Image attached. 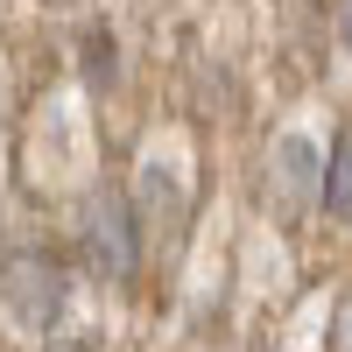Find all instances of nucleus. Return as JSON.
Segmentation results:
<instances>
[{
    "instance_id": "f257e3e1",
    "label": "nucleus",
    "mask_w": 352,
    "mask_h": 352,
    "mask_svg": "<svg viewBox=\"0 0 352 352\" xmlns=\"http://www.w3.org/2000/svg\"><path fill=\"white\" fill-rule=\"evenodd\" d=\"M78 247L106 282H127L141 268V232H134V204L120 190H92L78 212Z\"/></svg>"
},
{
    "instance_id": "f03ea898",
    "label": "nucleus",
    "mask_w": 352,
    "mask_h": 352,
    "mask_svg": "<svg viewBox=\"0 0 352 352\" xmlns=\"http://www.w3.org/2000/svg\"><path fill=\"white\" fill-rule=\"evenodd\" d=\"M0 303L14 310V324L50 331L56 317H64V303H71V282H64V268H56L50 254H14L8 268H0Z\"/></svg>"
},
{
    "instance_id": "7ed1b4c3",
    "label": "nucleus",
    "mask_w": 352,
    "mask_h": 352,
    "mask_svg": "<svg viewBox=\"0 0 352 352\" xmlns=\"http://www.w3.org/2000/svg\"><path fill=\"white\" fill-rule=\"evenodd\" d=\"M317 184H324V176H317V148H310V141H282V148H275V190H282V204L303 212Z\"/></svg>"
},
{
    "instance_id": "20e7f679",
    "label": "nucleus",
    "mask_w": 352,
    "mask_h": 352,
    "mask_svg": "<svg viewBox=\"0 0 352 352\" xmlns=\"http://www.w3.org/2000/svg\"><path fill=\"white\" fill-rule=\"evenodd\" d=\"M317 190H324V212L352 226V127L338 134V148H331V169H324V184H317Z\"/></svg>"
},
{
    "instance_id": "39448f33",
    "label": "nucleus",
    "mask_w": 352,
    "mask_h": 352,
    "mask_svg": "<svg viewBox=\"0 0 352 352\" xmlns=\"http://www.w3.org/2000/svg\"><path fill=\"white\" fill-rule=\"evenodd\" d=\"M85 64H92V85H106V36L85 43Z\"/></svg>"
},
{
    "instance_id": "423d86ee",
    "label": "nucleus",
    "mask_w": 352,
    "mask_h": 352,
    "mask_svg": "<svg viewBox=\"0 0 352 352\" xmlns=\"http://www.w3.org/2000/svg\"><path fill=\"white\" fill-rule=\"evenodd\" d=\"M338 43L352 50V0H338Z\"/></svg>"
},
{
    "instance_id": "0eeeda50",
    "label": "nucleus",
    "mask_w": 352,
    "mask_h": 352,
    "mask_svg": "<svg viewBox=\"0 0 352 352\" xmlns=\"http://www.w3.org/2000/svg\"><path fill=\"white\" fill-rule=\"evenodd\" d=\"M338 352H352V310L338 317Z\"/></svg>"
}]
</instances>
